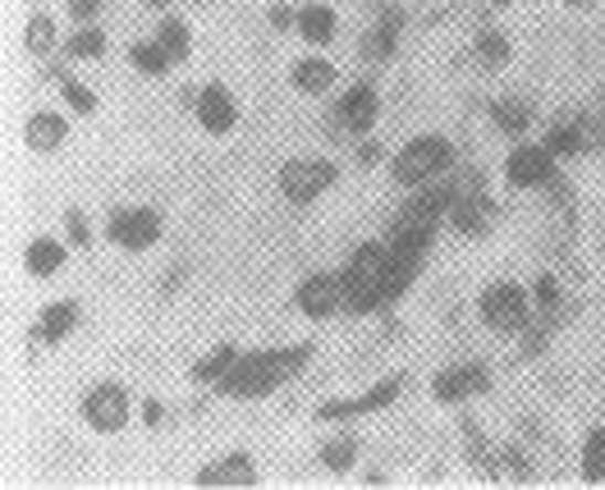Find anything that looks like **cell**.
<instances>
[{
    "mask_svg": "<svg viewBox=\"0 0 605 490\" xmlns=\"http://www.w3.org/2000/svg\"><path fill=\"white\" fill-rule=\"evenodd\" d=\"M353 454H358V445H353V440H330V445L321 449V464H326L330 472H344V468L353 464Z\"/></svg>",
    "mask_w": 605,
    "mask_h": 490,
    "instance_id": "27",
    "label": "cell"
},
{
    "mask_svg": "<svg viewBox=\"0 0 605 490\" xmlns=\"http://www.w3.org/2000/svg\"><path fill=\"white\" fill-rule=\"evenodd\" d=\"M60 138H65V119L60 115H33L28 119V142H33L38 151L60 147Z\"/></svg>",
    "mask_w": 605,
    "mask_h": 490,
    "instance_id": "19",
    "label": "cell"
},
{
    "mask_svg": "<svg viewBox=\"0 0 605 490\" xmlns=\"http://www.w3.org/2000/svg\"><path fill=\"white\" fill-rule=\"evenodd\" d=\"M110 238L119 243V248L142 253V248H151V243L161 238V216H157V211H147V206L119 211V216H110Z\"/></svg>",
    "mask_w": 605,
    "mask_h": 490,
    "instance_id": "5",
    "label": "cell"
},
{
    "mask_svg": "<svg viewBox=\"0 0 605 490\" xmlns=\"http://www.w3.org/2000/svg\"><path fill=\"white\" fill-rule=\"evenodd\" d=\"M298 33L308 38V42H330L336 38V10H326V6H302L298 10Z\"/></svg>",
    "mask_w": 605,
    "mask_h": 490,
    "instance_id": "16",
    "label": "cell"
},
{
    "mask_svg": "<svg viewBox=\"0 0 605 490\" xmlns=\"http://www.w3.org/2000/svg\"><path fill=\"white\" fill-rule=\"evenodd\" d=\"M477 390H487V372H481V366H449V372L436 376V400L441 404H459Z\"/></svg>",
    "mask_w": 605,
    "mask_h": 490,
    "instance_id": "12",
    "label": "cell"
},
{
    "mask_svg": "<svg viewBox=\"0 0 605 490\" xmlns=\"http://www.w3.org/2000/svg\"><path fill=\"white\" fill-rule=\"evenodd\" d=\"M583 477H587V481H605V432H601V426L587 436V449H583Z\"/></svg>",
    "mask_w": 605,
    "mask_h": 490,
    "instance_id": "24",
    "label": "cell"
},
{
    "mask_svg": "<svg viewBox=\"0 0 605 490\" xmlns=\"http://www.w3.org/2000/svg\"><path fill=\"white\" fill-rule=\"evenodd\" d=\"M449 221H454V230H464V234H481V230H487V202H481V198H454Z\"/></svg>",
    "mask_w": 605,
    "mask_h": 490,
    "instance_id": "18",
    "label": "cell"
},
{
    "mask_svg": "<svg viewBox=\"0 0 605 490\" xmlns=\"http://www.w3.org/2000/svg\"><path fill=\"white\" fill-rule=\"evenodd\" d=\"M340 119L353 129V134H362V129H372V119H376V92L368 87V83H358V87H349V97L340 102Z\"/></svg>",
    "mask_w": 605,
    "mask_h": 490,
    "instance_id": "13",
    "label": "cell"
},
{
    "mask_svg": "<svg viewBox=\"0 0 605 490\" xmlns=\"http://www.w3.org/2000/svg\"><path fill=\"white\" fill-rule=\"evenodd\" d=\"M102 51H106V38L97 28H83V33H74V42H70V55H102Z\"/></svg>",
    "mask_w": 605,
    "mask_h": 490,
    "instance_id": "30",
    "label": "cell"
},
{
    "mask_svg": "<svg viewBox=\"0 0 605 490\" xmlns=\"http://www.w3.org/2000/svg\"><path fill=\"white\" fill-rule=\"evenodd\" d=\"M308 358H312L308 344L276 349V353H248L221 376V394H230V400H257V394H270L280 381H289Z\"/></svg>",
    "mask_w": 605,
    "mask_h": 490,
    "instance_id": "1",
    "label": "cell"
},
{
    "mask_svg": "<svg viewBox=\"0 0 605 490\" xmlns=\"http://www.w3.org/2000/svg\"><path fill=\"white\" fill-rule=\"evenodd\" d=\"M496 6H509V0H496Z\"/></svg>",
    "mask_w": 605,
    "mask_h": 490,
    "instance_id": "40",
    "label": "cell"
},
{
    "mask_svg": "<svg viewBox=\"0 0 605 490\" xmlns=\"http://www.w3.org/2000/svg\"><path fill=\"white\" fill-rule=\"evenodd\" d=\"M46 46H51V19H33L28 23V51L42 55Z\"/></svg>",
    "mask_w": 605,
    "mask_h": 490,
    "instance_id": "32",
    "label": "cell"
},
{
    "mask_svg": "<svg viewBox=\"0 0 605 490\" xmlns=\"http://www.w3.org/2000/svg\"><path fill=\"white\" fill-rule=\"evenodd\" d=\"M477 51H481V60H487V65H491V70H500V65H505V60H509V42H505L500 33H481Z\"/></svg>",
    "mask_w": 605,
    "mask_h": 490,
    "instance_id": "28",
    "label": "cell"
},
{
    "mask_svg": "<svg viewBox=\"0 0 605 490\" xmlns=\"http://www.w3.org/2000/svg\"><path fill=\"white\" fill-rule=\"evenodd\" d=\"M170 60H174V55H170L161 42H142V46H134V65H138L142 74H166Z\"/></svg>",
    "mask_w": 605,
    "mask_h": 490,
    "instance_id": "23",
    "label": "cell"
},
{
    "mask_svg": "<svg viewBox=\"0 0 605 490\" xmlns=\"http://www.w3.org/2000/svg\"><path fill=\"white\" fill-rule=\"evenodd\" d=\"M537 298H541V308H555L560 289H555V280H551V275H546V280H537Z\"/></svg>",
    "mask_w": 605,
    "mask_h": 490,
    "instance_id": "33",
    "label": "cell"
},
{
    "mask_svg": "<svg viewBox=\"0 0 605 490\" xmlns=\"http://www.w3.org/2000/svg\"><path fill=\"white\" fill-rule=\"evenodd\" d=\"M491 115H496V125H500L505 134H513V138H519V134L532 125V110H528L523 102H496Z\"/></svg>",
    "mask_w": 605,
    "mask_h": 490,
    "instance_id": "21",
    "label": "cell"
},
{
    "mask_svg": "<svg viewBox=\"0 0 605 490\" xmlns=\"http://www.w3.org/2000/svg\"><path fill=\"white\" fill-rule=\"evenodd\" d=\"M330 83H336V65L321 55H308L294 65V87H302V92H326Z\"/></svg>",
    "mask_w": 605,
    "mask_h": 490,
    "instance_id": "15",
    "label": "cell"
},
{
    "mask_svg": "<svg viewBox=\"0 0 605 490\" xmlns=\"http://www.w3.org/2000/svg\"><path fill=\"white\" fill-rule=\"evenodd\" d=\"M385 257H390V248L368 243V248H358V257L340 275V280H344V308L349 312H372V308H381V302H385Z\"/></svg>",
    "mask_w": 605,
    "mask_h": 490,
    "instance_id": "2",
    "label": "cell"
},
{
    "mask_svg": "<svg viewBox=\"0 0 605 490\" xmlns=\"http://www.w3.org/2000/svg\"><path fill=\"white\" fill-rule=\"evenodd\" d=\"M234 358H238V353H234L230 344H225V349H216L206 362H198V381H221V376L230 372V366H234Z\"/></svg>",
    "mask_w": 605,
    "mask_h": 490,
    "instance_id": "26",
    "label": "cell"
},
{
    "mask_svg": "<svg viewBox=\"0 0 605 490\" xmlns=\"http://www.w3.org/2000/svg\"><path fill=\"white\" fill-rule=\"evenodd\" d=\"M344 302V280L340 275H312L308 285H298V308L308 317H330Z\"/></svg>",
    "mask_w": 605,
    "mask_h": 490,
    "instance_id": "9",
    "label": "cell"
},
{
    "mask_svg": "<svg viewBox=\"0 0 605 490\" xmlns=\"http://www.w3.org/2000/svg\"><path fill=\"white\" fill-rule=\"evenodd\" d=\"M481 317H487L491 330H523L528 321V298L519 285H491L487 298H481Z\"/></svg>",
    "mask_w": 605,
    "mask_h": 490,
    "instance_id": "6",
    "label": "cell"
},
{
    "mask_svg": "<svg viewBox=\"0 0 605 490\" xmlns=\"http://www.w3.org/2000/svg\"><path fill=\"white\" fill-rule=\"evenodd\" d=\"M395 42H400V14H385V19L376 23V33L368 38V55H372V60H385L390 51H395Z\"/></svg>",
    "mask_w": 605,
    "mask_h": 490,
    "instance_id": "22",
    "label": "cell"
},
{
    "mask_svg": "<svg viewBox=\"0 0 605 490\" xmlns=\"http://www.w3.org/2000/svg\"><path fill=\"white\" fill-rule=\"evenodd\" d=\"M253 481H257V472H253V464L244 454H234V458H225V464L206 468L198 477V486H253Z\"/></svg>",
    "mask_w": 605,
    "mask_h": 490,
    "instance_id": "14",
    "label": "cell"
},
{
    "mask_svg": "<svg viewBox=\"0 0 605 490\" xmlns=\"http://www.w3.org/2000/svg\"><path fill=\"white\" fill-rule=\"evenodd\" d=\"M60 262H65V248H60L55 238H38L33 248H28V270L33 275H51V270H60Z\"/></svg>",
    "mask_w": 605,
    "mask_h": 490,
    "instance_id": "20",
    "label": "cell"
},
{
    "mask_svg": "<svg viewBox=\"0 0 605 490\" xmlns=\"http://www.w3.org/2000/svg\"><path fill=\"white\" fill-rule=\"evenodd\" d=\"M513 189H537V183L551 179V147H519L505 166Z\"/></svg>",
    "mask_w": 605,
    "mask_h": 490,
    "instance_id": "8",
    "label": "cell"
},
{
    "mask_svg": "<svg viewBox=\"0 0 605 490\" xmlns=\"http://www.w3.org/2000/svg\"><path fill=\"white\" fill-rule=\"evenodd\" d=\"M449 161H454V147H449L445 138H436V134L413 138V142L400 151V157H395V179H400V183H422V179L441 174Z\"/></svg>",
    "mask_w": 605,
    "mask_h": 490,
    "instance_id": "3",
    "label": "cell"
},
{
    "mask_svg": "<svg viewBox=\"0 0 605 490\" xmlns=\"http://www.w3.org/2000/svg\"><path fill=\"white\" fill-rule=\"evenodd\" d=\"M70 234H74V243H87V221H83V216H70Z\"/></svg>",
    "mask_w": 605,
    "mask_h": 490,
    "instance_id": "36",
    "label": "cell"
},
{
    "mask_svg": "<svg viewBox=\"0 0 605 490\" xmlns=\"http://www.w3.org/2000/svg\"><path fill=\"white\" fill-rule=\"evenodd\" d=\"M546 147L555 151V157H564V151H579V147H583V129H573V125H560V129H551Z\"/></svg>",
    "mask_w": 605,
    "mask_h": 490,
    "instance_id": "29",
    "label": "cell"
},
{
    "mask_svg": "<svg viewBox=\"0 0 605 490\" xmlns=\"http://www.w3.org/2000/svg\"><path fill=\"white\" fill-rule=\"evenodd\" d=\"M87 422L97 426V432H119L129 417V400H125V390L119 385H97L93 394H87V404H83Z\"/></svg>",
    "mask_w": 605,
    "mask_h": 490,
    "instance_id": "7",
    "label": "cell"
},
{
    "mask_svg": "<svg viewBox=\"0 0 605 490\" xmlns=\"http://www.w3.org/2000/svg\"><path fill=\"white\" fill-rule=\"evenodd\" d=\"M400 385H404L400 376H390V381H381L372 394H362V400H349V404H321V408H317V417H321V422H336V417H358V413L385 408V404L400 394Z\"/></svg>",
    "mask_w": 605,
    "mask_h": 490,
    "instance_id": "11",
    "label": "cell"
},
{
    "mask_svg": "<svg viewBox=\"0 0 605 490\" xmlns=\"http://www.w3.org/2000/svg\"><path fill=\"white\" fill-rule=\"evenodd\" d=\"M78 326V302H51L42 312V340H65V334Z\"/></svg>",
    "mask_w": 605,
    "mask_h": 490,
    "instance_id": "17",
    "label": "cell"
},
{
    "mask_svg": "<svg viewBox=\"0 0 605 490\" xmlns=\"http://www.w3.org/2000/svg\"><path fill=\"white\" fill-rule=\"evenodd\" d=\"M601 138H605V97L596 106V125H592V142H601Z\"/></svg>",
    "mask_w": 605,
    "mask_h": 490,
    "instance_id": "35",
    "label": "cell"
},
{
    "mask_svg": "<svg viewBox=\"0 0 605 490\" xmlns=\"http://www.w3.org/2000/svg\"><path fill=\"white\" fill-rule=\"evenodd\" d=\"M358 157H362V161H368V166H372V161L381 157V147H376V142H362V147H358Z\"/></svg>",
    "mask_w": 605,
    "mask_h": 490,
    "instance_id": "37",
    "label": "cell"
},
{
    "mask_svg": "<svg viewBox=\"0 0 605 490\" xmlns=\"http://www.w3.org/2000/svg\"><path fill=\"white\" fill-rule=\"evenodd\" d=\"M161 46H166L174 60H184V55H189V28L179 23V19H166V23H161Z\"/></svg>",
    "mask_w": 605,
    "mask_h": 490,
    "instance_id": "25",
    "label": "cell"
},
{
    "mask_svg": "<svg viewBox=\"0 0 605 490\" xmlns=\"http://www.w3.org/2000/svg\"><path fill=\"white\" fill-rule=\"evenodd\" d=\"M270 23H276V28H289V23H298L289 10H276V14H270Z\"/></svg>",
    "mask_w": 605,
    "mask_h": 490,
    "instance_id": "38",
    "label": "cell"
},
{
    "mask_svg": "<svg viewBox=\"0 0 605 490\" xmlns=\"http://www.w3.org/2000/svg\"><path fill=\"white\" fill-rule=\"evenodd\" d=\"M70 10H74V19H83V23H87V19L97 14V0H70Z\"/></svg>",
    "mask_w": 605,
    "mask_h": 490,
    "instance_id": "34",
    "label": "cell"
},
{
    "mask_svg": "<svg viewBox=\"0 0 605 490\" xmlns=\"http://www.w3.org/2000/svg\"><path fill=\"white\" fill-rule=\"evenodd\" d=\"M330 183H336V166L330 161H289L285 170H280V189H285V198L289 202H298V206H308L312 198H321Z\"/></svg>",
    "mask_w": 605,
    "mask_h": 490,
    "instance_id": "4",
    "label": "cell"
},
{
    "mask_svg": "<svg viewBox=\"0 0 605 490\" xmlns=\"http://www.w3.org/2000/svg\"><path fill=\"white\" fill-rule=\"evenodd\" d=\"M198 119L211 129V134H225V129H234V119H238V110H234V97L221 87V83H211V87H202V97H198Z\"/></svg>",
    "mask_w": 605,
    "mask_h": 490,
    "instance_id": "10",
    "label": "cell"
},
{
    "mask_svg": "<svg viewBox=\"0 0 605 490\" xmlns=\"http://www.w3.org/2000/svg\"><path fill=\"white\" fill-rule=\"evenodd\" d=\"M147 6H170V0H147Z\"/></svg>",
    "mask_w": 605,
    "mask_h": 490,
    "instance_id": "39",
    "label": "cell"
},
{
    "mask_svg": "<svg viewBox=\"0 0 605 490\" xmlns=\"http://www.w3.org/2000/svg\"><path fill=\"white\" fill-rule=\"evenodd\" d=\"M65 102H70L78 115H93V110H97V97H93V92H87L83 83H74V78H65Z\"/></svg>",
    "mask_w": 605,
    "mask_h": 490,
    "instance_id": "31",
    "label": "cell"
}]
</instances>
